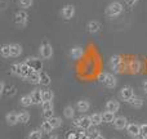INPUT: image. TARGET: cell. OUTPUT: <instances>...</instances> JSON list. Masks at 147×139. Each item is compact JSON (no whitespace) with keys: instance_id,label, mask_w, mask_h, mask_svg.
Instances as JSON below:
<instances>
[{"instance_id":"obj_1","label":"cell","mask_w":147,"mask_h":139,"mask_svg":"<svg viewBox=\"0 0 147 139\" xmlns=\"http://www.w3.org/2000/svg\"><path fill=\"white\" fill-rule=\"evenodd\" d=\"M12 73H14V75L20 76V77H23V79H27L28 76H30V73L34 71V68L31 66H28L26 62H23V63H16L12 66Z\"/></svg>"},{"instance_id":"obj_2","label":"cell","mask_w":147,"mask_h":139,"mask_svg":"<svg viewBox=\"0 0 147 139\" xmlns=\"http://www.w3.org/2000/svg\"><path fill=\"white\" fill-rule=\"evenodd\" d=\"M123 12V5L120 4L119 1H114L107 7L106 9V13L109 17H117L120 13Z\"/></svg>"},{"instance_id":"obj_3","label":"cell","mask_w":147,"mask_h":139,"mask_svg":"<svg viewBox=\"0 0 147 139\" xmlns=\"http://www.w3.org/2000/svg\"><path fill=\"white\" fill-rule=\"evenodd\" d=\"M119 97L121 101L129 102L130 99L134 97V90H133L132 86H124V88H121V90L119 91Z\"/></svg>"},{"instance_id":"obj_4","label":"cell","mask_w":147,"mask_h":139,"mask_svg":"<svg viewBox=\"0 0 147 139\" xmlns=\"http://www.w3.org/2000/svg\"><path fill=\"white\" fill-rule=\"evenodd\" d=\"M39 54H40V57H41V58H44V59L52 58V56H53V48H52V45H51V44H48V43L40 45Z\"/></svg>"},{"instance_id":"obj_5","label":"cell","mask_w":147,"mask_h":139,"mask_svg":"<svg viewBox=\"0 0 147 139\" xmlns=\"http://www.w3.org/2000/svg\"><path fill=\"white\" fill-rule=\"evenodd\" d=\"M75 125L79 128H81L83 130H88L93 124H92L90 116H81V117H79V119L75 120Z\"/></svg>"},{"instance_id":"obj_6","label":"cell","mask_w":147,"mask_h":139,"mask_svg":"<svg viewBox=\"0 0 147 139\" xmlns=\"http://www.w3.org/2000/svg\"><path fill=\"white\" fill-rule=\"evenodd\" d=\"M110 64H111V68L114 70V72L119 73L121 72V64H123V59L120 56H112L110 59Z\"/></svg>"},{"instance_id":"obj_7","label":"cell","mask_w":147,"mask_h":139,"mask_svg":"<svg viewBox=\"0 0 147 139\" xmlns=\"http://www.w3.org/2000/svg\"><path fill=\"white\" fill-rule=\"evenodd\" d=\"M27 13L25 12V10H20V12H17V14H16L14 17V22L17 26H20V27H23V26H26V23H27Z\"/></svg>"},{"instance_id":"obj_8","label":"cell","mask_w":147,"mask_h":139,"mask_svg":"<svg viewBox=\"0 0 147 139\" xmlns=\"http://www.w3.org/2000/svg\"><path fill=\"white\" fill-rule=\"evenodd\" d=\"M103 85L109 89H112L117 85V79L115 77L112 73H106L105 76V80H103Z\"/></svg>"},{"instance_id":"obj_9","label":"cell","mask_w":147,"mask_h":139,"mask_svg":"<svg viewBox=\"0 0 147 139\" xmlns=\"http://www.w3.org/2000/svg\"><path fill=\"white\" fill-rule=\"evenodd\" d=\"M31 98H32L34 104H43V91L40 89H34L30 93Z\"/></svg>"},{"instance_id":"obj_10","label":"cell","mask_w":147,"mask_h":139,"mask_svg":"<svg viewBox=\"0 0 147 139\" xmlns=\"http://www.w3.org/2000/svg\"><path fill=\"white\" fill-rule=\"evenodd\" d=\"M112 124H114L115 129H117V130L127 129V126H128V125H129V124H128V120L125 119V117H123V116L116 117V119H115V121L112 122Z\"/></svg>"},{"instance_id":"obj_11","label":"cell","mask_w":147,"mask_h":139,"mask_svg":"<svg viewBox=\"0 0 147 139\" xmlns=\"http://www.w3.org/2000/svg\"><path fill=\"white\" fill-rule=\"evenodd\" d=\"M119 109H120V103L116 101V99H110V101L106 103V111L116 113Z\"/></svg>"},{"instance_id":"obj_12","label":"cell","mask_w":147,"mask_h":139,"mask_svg":"<svg viewBox=\"0 0 147 139\" xmlns=\"http://www.w3.org/2000/svg\"><path fill=\"white\" fill-rule=\"evenodd\" d=\"M74 14H75V8H74V5H66V7H63V9H62V17L65 18V19H71L74 17Z\"/></svg>"},{"instance_id":"obj_13","label":"cell","mask_w":147,"mask_h":139,"mask_svg":"<svg viewBox=\"0 0 147 139\" xmlns=\"http://www.w3.org/2000/svg\"><path fill=\"white\" fill-rule=\"evenodd\" d=\"M127 132L130 137H137L138 134H141V125L138 124H129L127 126Z\"/></svg>"},{"instance_id":"obj_14","label":"cell","mask_w":147,"mask_h":139,"mask_svg":"<svg viewBox=\"0 0 147 139\" xmlns=\"http://www.w3.org/2000/svg\"><path fill=\"white\" fill-rule=\"evenodd\" d=\"M141 67H142V63H141L138 59H132L128 64V70L132 73H138L141 71Z\"/></svg>"},{"instance_id":"obj_15","label":"cell","mask_w":147,"mask_h":139,"mask_svg":"<svg viewBox=\"0 0 147 139\" xmlns=\"http://www.w3.org/2000/svg\"><path fill=\"white\" fill-rule=\"evenodd\" d=\"M27 80L30 81L31 84H40L41 83V72H38V71L34 70L32 72L30 73V76L27 77Z\"/></svg>"},{"instance_id":"obj_16","label":"cell","mask_w":147,"mask_h":139,"mask_svg":"<svg viewBox=\"0 0 147 139\" xmlns=\"http://www.w3.org/2000/svg\"><path fill=\"white\" fill-rule=\"evenodd\" d=\"M84 54V50L81 46H74V48L70 50V57L72 59H80Z\"/></svg>"},{"instance_id":"obj_17","label":"cell","mask_w":147,"mask_h":139,"mask_svg":"<svg viewBox=\"0 0 147 139\" xmlns=\"http://www.w3.org/2000/svg\"><path fill=\"white\" fill-rule=\"evenodd\" d=\"M5 121H7V124L10 125V126L16 125L18 122V113H16V112H9V113H7Z\"/></svg>"},{"instance_id":"obj_18","label":"cell","mask_w":147,"mask_h":139,"mask_svg":"<svg viewBox=\"0 0 147 139\" xmlns=\"http://www.w3.org/2000/svg\"><path fill=\"white\" fill-rule=\"evenodd\" d=\"M89 107H90V104H89V102L85 101V99H81V101H79L78 103H76V108H78V111H80L81 113L88 111Z\"/></svg>"},{"instance_id":"obj_19","label":"cell","mask_w":147,"mask_h":139,"mask_svg":"<svg viewBox=\"0 0 147 139\" xmlns=\"http://www.w3.org/2000/svg\"><path fill=\"white\" fill-rule=\"evenodd\" d=\"M128 103H129L132 107H134V108H141V107L143 106V99L138 95H134Z\"/></svg>"},{"instance_id":"obj_20","label":"cell","mask_w":147,"mask_h":139,"mask_svg":"<svg viewBox=\"0 0 147 139\" xmlns=\"http://www.w3.org/2000/svg\"><path fill=\"white\" fill-rule=\"evenodd\" d=\"M21 53H22V46L20 44H10V57H18Z\"/></svg>"},{"instance_id":"obj_21","label":"cell","mask_w":147,"mask_h":139,"mask_svg":"<svg viewBox=\"0 0 147 139\" xmlns=\"http://www.w3.org/2000/svg\"><path fill=\"white\" fill-rule=\"evenodd\" d=\"M99 28H101V23H99L98 21H90V22L88 23V31L90 34L98 32Z\"/></svg>"},{"instance_id":"obj_22","label":"cell","mask_w":147,"mask_h":139,"mask_svg":"<svg viewBox=\"0 0 147 139\" xmlns=\"http://www.w3.org/2000/svg\"><path fill=\"white\" fill-rule=\"evenodd\" d=\"M90 120H92V124H93V126H98L99 124H102V122H103V119H102V113H98V112H96V113L90 115Z\"/></svg>"},{"instance_id":"obj_23","label":"cell","mask_w":147,"mask_h":139,"mask_svg":"<svg viewBox=\"0 0 147 139\" xmlns=\"http://www.w3.org/2000/svg\"><path fill=\"white\" fill-rule=\"evenodd\" d=\"M30 121V113L27 111H21L18 113V122L21 124H27Z\"/></svg>"},{"instance_id":"obj_24","label":"cell","mask_w":147,"mask_h":139,"mask_svg":"<svg viewBox=\"0 0 147 139\" xmlns=\"http://www.w3.org/2000/svg\"><path fill=\"white\" fill-rule=\"evenodd\" d=\"M102 119H103V122H114L115 121V113L114 112H110V111H106L102 113Z\"/></svg>"},{"instance_id":"obj_25","label":"cell","mask_w":147,"mask_h":139,"mask_svg":"<svg viewBox=\"0 0 147 139\" xmlns=\"http://www.w3.org/2000/svg\"><path fill=\"white\" fill-rule=\"evenodd\" d=\"M54 98V93L49 89L47 90H43V102H52Z\"/></svg>"},{"instance_id":"obj_26","label":"cell","mask_w":147,"mask_h":139,"mask_svg":"<svg viewBox=\"0 0 147 139\" xmlns=\"http://www.w3.org/2000/svg\"><path fill=\"white\" fill-rule=\"evenodd\" d=\"M21 104H22L23 107H28V106H31V104H34L32 98H31L30 94H26V95H23L22 98H21Z\"/></svg>"},{"instance_id":"obj_27","label":"cell","mask_w":147,"mask_h":139,"mask_svg":"<svg viewBox=\"0 0 147 139\" xmlns=\"http://www.w3.org/2000/svg\"><path fill=\"white\" fill-rule=\"evenodd\" d=\"M48 121H49V124L53 126V129H57V128L61 126V124H62L61 119H59L58 116H52L51 119H48Z\"/></svg>"},{"instance_id":"obj_28","label":"cell","mask_w":147,"mask_h":139,"mask_svg":"<svg viewBox=\"0 0 147 139\" xmlns=\"http://www.w3.org/2000/svg\"><path fill=\"white\" fill-rule=\"evenodd\" d=\"M0 53H1V56L4 57V58H9L10 57V44H4V45L1 46V49H0Z\"/></svg>"},{"instance_id":"obj_29","label":"cell","mask_w":147,"mask_h":139,"mask_svg":"<svg viewBox=\"0 0 147 139\" xmlns=\"http://www.w3.org/2000/svg\"><path fill=\"white\" fill-rule=\"evenodd\" d=\"M63 113H65V117H67V119H74V116H75V109H74L72 106H67V107H65Z\"/></svg>"},{"instance_id":"obj_30","label":"cell","mask_w":147,"mask_h":139,"mask_svg":"<svg viewBox=\"0 0 147 139\" xmlns=\"http://www.w3.org/2000/svg\"><path fill=\"white\" fill-rule=\"evenodd\" d=\"M41 135H43V130H32V132L30 133V135H28V139H41Z\"/></svg>"},{"instance_id":"obj_31","label":"cell","mask_w":147,"mask_h":139,"mask_svg":"<svg viewBox=\"0 0 147 139\" xmlns=\"http://www.w3.org/2000/svg\"><path fill=\"white\" fill-rule=\"evenodd\" d=\"M41 108H43V112H45V111H53V108H54L53 101H52V102H44V103L41 104Z\"/></svg>"},{"instance_id":"obj_32","label":"cell","mask_w":147,"mask_h":139,"mask_svg":"<svg viewBox=\"0 0 147 139\" xmlns=\"http://www.w3.org/2000/svg\"><path fill=\"white\" fill-rule=\"evenodd\" d=\"M41 130H43V132H45V133H51L52 130H53V126L49 124L48 120H45V121L41 124Z\"/></svg>"},{"instance_id":"obj_33","label":"cell","mask_w":147,"mask_h":139,"mask_svg":"<svg viewBox=\"0 0 147 139\" xmlns=\"http://www.w3.org/2000/svg\"><path fill=\"white\" fill-rule=\"evenodd\" d=\"M41 85H49L51 84V77H49L48 73L41 72Z\"/></svg>"},{"instance_id":"obj_34","label":"cell","mask_w":147,"mask_h":139,"mask_svg":"<svg viewBox=\"0 0 147 139\" xmlns=\"http://www.w3.org/2000/svg\"><path fill=\"white\" fill-rule=\"evenodd\" d=\"M20 5L22 8H30L32 5V0H20Z\"/></svg>"},{"instance_id":"obj_35","label":"cell","mask_w":147,"mask_h":139,"mask_svg":"<svg viewBox=\"0 0 147 139\" xmlns=\"http://www.w3.org/2000/svg\"><path fill=\"white\" fill-rule=\"evenodd\" d=\"M141 134H143L147 138V124L141 125Z\"/></svg>"},{"instance_id":"obj_36","label":"cell","mask_w":147,"mask_h":139,"mask_svg":"<svg viewBox=\"0 0 147 139\" xmlns=\"http://www.w3.org/2000/svg\"><path fill=\"white\" fill-rule=\"evenodd\" d=\"M43 115H44V117H45V120H48V119H51L52 116H54L53 111H45V112H43Z\"/></svg>"},{"instance_id":"obj_37","label":"cell","mask_w":147,"mask_h":139,"mask_svg":"<svg viewBox=\"0 0 147 139\" xmlns=\"http://www.w3.org/2000/svg\"><path fill=\"white\" fill-rule=\"evenodd\" d=\"M89 135H92V137H98L99 135V133H98V130H96V129H93V130H89Z\"/></svg>"},{"instance_id":"obj_38","label":"cell","mask_w":147,"mask_h":139,"mask_svg":"<svg viewBox=\"0 0 147 139\" xmlns=\"http://www.w3.org/2000/svg\"><path fill=\"white\" fill-rule=\"evenodd\" d=\"M0 93H1V94L5 93V83H4V81H1V83H0Z\"/></svg>"},{"instance_id":"obj_39","label":"cell","mask_w":147,"mask_h":139,"mask_svg":"<svg viewBox=\"0 0 147 139\" xmlns=\"http://www.w3.org/2000/svg\"><path fill=\"white\" fill-rule=\"evenodd\" d=\"M134 139H147V138H146L143 134H138L137 137H134Z\"/></svg>"},{"instance_id":"obj_40","label":"cell","mask_w":147,"mask_h":139,"mask_svg":"<svg viewBox=\"0 0 147 139\" xmlns=\"http://www.w3.org/2000/svg\"><path fill=\"white\" fill-rule=\"evenodd\" d=\"M105 76H106V73H101V75H99V81H101V83H103Z\"/></svg>"},{"instance_id":"obj_41","label":"cell","mask_w":147,"mask_h":139,"mask_svg":"<svg viewBox=\"0 0 147 139\" xmlns=\"http://www.w3.org/2000/svg\"><path fill=\"white\" fill-rule=\"evenodd\" d=\"M127 1L129 3L130 5H133V4H134V3H136V1H137V0H127Z\"/></svg>"},{"instance_id":"obj_42","label":"cell","mask_w":147,"mask_h":139,"mask_svg":"<svg viewBox=\"0 0 147 139\" xmlns=\"http://www.w3.org/2000/svg\"><path fill=\"white\" fill-rule=\"evenodd\" d=\"M143 88H145V90H146V93H147V81L143 84Z\"/></svg>"},{"instance_id":"obj_43","label":"cell","mask_w":147,"mask_h":139,"mask_svg":"<svg viewBox=\"0 0 147 139\" xmlns=\"http://www.w3.org/2000/svg\"><path fill=\"white\" fill-rule=\"evenodd\" d=\"M94 139H105L103 137H102V135H98V137H96V138H94Z\"/></svg>"},{"instance_id":"obj_44","label":"cell","mask_w":147,"mask_h":139,"mask_svg":"<svg viewBox=\"0 0 147 139\" xmlns=\"http://www.w3.org/2000/svg\"><path fill=\"white\" fill-rule=\"evenodd\" d=\"M51 139H57L56 135H51Z\"/></svg>"}]
</instances>
